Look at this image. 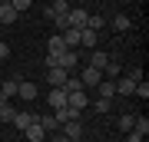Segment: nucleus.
<instances>
[{
	"mask_svg": "<svg viewBox=\"0 0 149 142\" xmlns=\"http://www.w3.org/2000/svg\"><path fill=\"white\" fill-rule=\"evenodd\" d=\"M60 132H63L70 142H80V139H83V122H80V119H70V122L60 126Z\"/></svg>",
	"mask_w": 149,
	"mask_h": 142,
	"instance_id": "f257e3e1",
	"label": "nucleus"
},
{
	"mask_svg": "<svg viewBox=\"0 0 149 142\" xmlns=\"http://www.w3.org/2000/svg\"><path fill=\"white\" fill-rule=\"evenodd\" d=\"M70 10H73V7H70L66 0H53V3H50L47 10H43V17H47V20H56V17H66Z\"/></svg>",
	"mask_w": 149,
	"mask_h": 142,
	"instance_id": "f03ea898",
	"label": "nucleus"
},
{
	"mask_svg": "<svg viewBox=\"0 0 149 142\" xmlns=\"http://www.w3.org/2000/svg\"><path fill=\"white\" fill-rule=\"evenodd\" d=\"M100 79H103V73H100V69H96V66H90V63L83 66V73H80V83H83V89H86V86H90V89H93V86L100 83Z\"/></svg>",
	"mask_w": 149,
	"mask_h": 142,
	"instance_id": "7ed1b4c3",
	"label": "nucleus"
},
{
	"mask_svg": "<svg viewBox=\"0 0 149 142\" xmlns=\"http://www.w3.org/2000/svg\"><path fill=\"white\" fill-rule=\"evenodd\" d=\"M76 66H80V53H76V50H63V53H60V69L73 73Z\"/></svg>",
	"mask_w": 149,
	"mask_h": 142,
	"instance_id": "20e7f679",
	"label": "nucleus"
},
{
	"mask_svg": "<svg viewBox=\"0 0 149 142\" xmlns=\"http://www.w3.org/2000/svg\"><path fill=\"white\" fill-rule=\"evenodd\" d=\"M66 106H73V109H86L90 106V99H86V89H76V93H66Z\"/></svg>",
	"mask_w": 149,
	"mask_h": 142,
	"instance_id": "39448f33",
	"label": "nucleus"
},
{
	"mask_svg": "<svg viewBox=\"0 0 149 142\" xmlns=\"http://www.w3.org/2000/svg\"><path fill=\"white\" fill-rule=\"evenodd\" d=\"M93 89L100 93V99H113V96H116V79H100Z\"/></svg>",
	"mask_w": 149,
	"mask_h": 142,
	"instance_id": "423d86ee",
	"label": "nucleus"
},
{
	"mask_svg": "<svg viewBox=\"0 0 149 142\" xmlns=\"http://www.w3.org/2000/svg\"><path fill=\"white\" fill-rule=\"evenodd\" d=\"M66 69H60V66H53V69H47V79H50V86L53 89H63V83H66Z\"/></svg>",
	"mask_w": 149,
	"mask_h": 142,
	"instance_id": "0eeeda50",
	"label": "nucleus"
},
{
	"mask_svg": "<svg viewBox=\"0 0 149 142\" xmlns=\"http://www.w3.org/2000/svg\"><path fill=\"white\" fill-rule=\"evenodd\" d=\"M23 136H27L30 142H43V139H47V132H43V126L37 122V116H33V122H30L27 129H23Z\"/></svg>",
	"mask_w": 149,
	"mask_h": 142,
	"instance_id": "6e6552de",
	"label": "nucleus"
},
{
	"mask_svg": "<svg viewBox=\"0 0 149 142\" xmlns=\"http://www.w3.org/2000/svg\"><path fill=\"white\" fill-rule=\"evenodd\" d=\"M53 116H56L60 126H63V122H70V119H80V109H73V106H60V109H53Z\"/></svg>",
	"mask_w": 149,
	"mask_h": 142,
	"instance_id": "1a4fd4ad",
	"label": "nucleus"
},
{
	"mask_svg": "<svg viewBox=\"0 0 149 142\" xmlns=\"http://www.w3.org/2000/svg\"><path fill=\"white\" fill-rule=\"evenodd\" d=\"M86 20H90V13H86V10H70V13H66V23L76 26V30H83Z\"/></svg>",
	"mask_w": 149,
	"mask_h": 142,
	"instance_id": "9d476101",
	"label": "nucleus"
},
{
	"mask_svg": "<svg viewBox=\"0 0 149 142\" xmlns=\"http://www.w3.org/2000/svg\"><path fill=\"white\" fill-rule=\"evenodd\" d=\"M0 99H3V103L17 99V83H13V79H0Z\"/></svg>",
	"mask_w": 149,
	"mask_h": 142,
	"instance_id": "9b49d317",
	"label": "nucleus"
},
{
	"mask_svg": "<svg viewBox=\"0 0 149 142\" xmlns=\"http://www.w3.org/2000/svg\"><path fill=\"white\" fill-rule=\"evenodd\" d=\"M60 37H63L66 50H76V46H80V30H76V26H66V30L60 33Z\"/></svg>",
	"mask_w": 149,
	"mask_h": 142,
	"instance_id": "f8f14e48",
	"label": "nucleus"
},
{
	"mask_svg": "<svg viewBox=\"0 0 149 142\" xmlns=\"http://www.w3.org/2000/svg\"><path fill=\"white\" fill-rule=\"evenodd\" d=\"M96 43H100V33H96V30H90V26H83V30H80V46H96Z\"/></svg>",
	"mask_w": 149,
	"mask_h": 142,
	"instance_id": "ddd939ff",
	"label": "nucleus"
},
{
	"mask_svg": "<svg viewBox=\"0 0 149 142\" xmlns=\"http://www.w3.org/2000/svg\"><path fill=\"white\" fill-rule=\"evenodd\" d=\"M17 20H20V13L10 3H0V23H17Z\"/></svg>",
	"mask_w": 149,
	"mask_h": 142,
	"instance_id": "4468645a",
	"label": "nucleus"
},
{
	"mask_svg": "<svg viewBox=\"0 0 149 142\" xmlns=\"http://www.w3.org/2000/svg\"><path fill=\"white\" fill-rule=\"evenodd\" d=\"M106 63H109V53H103V50H93V53H90V66H96L100 73H103Z\"/></svg>",
	"mask_w": 149,
	"mask_h": 142,
	"instance_id": "2eb2a0df",
	"label": "nucleus"
},
{
	"mask_svg": "<svg viewBox=\"0 0 149 142\" xmlns=\"http://www.w3.org/2000/svg\"><path fill=\"white\" fill-rule=\"evenodd\" d=\"M17 96L20 99H37V86L33 83H17Z\"/></svg>",
	"mask_w": 149,
	"mask_h": 142,
	"instance_id": "dca6fc26",
	"label": "nucleus"
},
{
	"mask_svg": "<svg viewBox=\"0 0 149 142\" xmlns=\"http://www.w3.org/2000/svg\"><path fill=\"white\" fill-rule=\"evenodd\" d=\"M10 122H13V126L23 132V129H27L30 122H33V112H13V119H10Z\"/></svg>",
	"mask_w": 149,
	"mask_h": 142,
	"instance_id": "f3484780",
	"label": "nucleus"
},
{
	"mask_svg": "<svg viewBox=\"0 0 149 142\" xmlns=\"http://www.w3.org/2000/svg\"><path fill=\"white\" fill-rule=\"evenodd\" d=\"M66 50V43H63V37L60 33H53V37L47 40V53H63Z\"/></svg>",
	"mask_w": 149,
	"mask_h": 142,
	"instance_id": "a211bd4d",
	"label": "nucleus"
},
{
	"mask_svg": "<svg viewBox=\"0 0 149 142\" xmlns=\"http://www.w3.org/2000/svg\"><path fill=\"white\" fill-rule=\"evenodd\" d=\"M37 122L43 126V132H60V122H56V116H37Z\"/></svg>",
	"mask_w": 149,
	"mask_h": 142,
	"instance_id": "6ab92c4d",
	"label": "nucleus"
},
{
	"mask_svg": "<svg viewBox=\"0 0 149 142\" xmlns=\"http://www.w3.org/2000/svg\"><path fill=\"white\" fill-rule=\"evenodd\" d=\"M109 23H113V30H119V33H123V30H129V26H133V20H129L126 13H116V17H113Z\"/></svg>",
	"mask_w": 149,
	"mask_h": 142,
	"instance_id": "aec40b11",
	"label": "nucleus"
},
{
	"mask_svg": "<svg viewBox=\"0 0 149 142\" xmlns=\"http://www.w3.org/2000/svg\"><path fill=\"white\" fill-rule=\"evenodd\" d=\"M133 122H136V116H133V112H123V116H119V122H116V129H119V132H133Z\"/></svg>",
	"mask_w": 149,
	"mask_h": 142,
	"instance_id": "412c9836",
	"label": "nucleus"
},
{
	"mask_svg": "<svg viewBox=\"0 0 149 142\" xmlns=\"http://www.w3.org/2000/svg\"><path fill=\"white\" fill-rule=\"evenodd\" d=\"M103 73H106L109 79H119V76H123V66L116 63V60H109V63H106V66H103Z\"/></svg>",
	"mask_w": 149,
	"mask_h": 142,
	"instance_id": "4be33fe9",
	"label": "nucleus"
},
{
	"mask_svg": "<svg viewBox=\"0 0 149 142\" xmlns=\"http://www.w3.org/2000/svg\"><path fill=\"white\" fill-rule=\"evenodd\" d=\"M50 106H53V109L66 106V89H53V93H50Z\"/></svg>",
	"mask_w": 149,
	"mask_h": 142,
	"instance_id": "5701e85b",
	"label": "nucleus"
},
{
	"mask_svg": "<svg viewBox=\"0 0 149 142\" xmlns=\"http://www.w3.org/2000/svg\"><path fill=\"white\" fill-rule=\"evenodd\" d=\"M133 132H139V136L146 139V136H149V119H146V116H136V122H133Z\"/></svg>",
	"mask_w": 149,
	"mask_h": 142,
	"instance_id": "b1692460",
	"label": "nucleus"
},
{
	"mask_svg": "<svg viewBox=\"0 0 149 142\" xmlns=\"http://www.w3.org/2000/svg\"><path fill=\"white\" fill-rule=\"evenodd\" d=\"M13 112H17V109H13L10 103H3V99H0V122H10V119H13Z\"/></svg>",
	"mask_w": 149,
	"mask_h": 142,
	"instance_id": "393cba45",
	"label": "nucleus"
},
{
	"mask_svg": "<svg viewBox=\"0 0 149 142\" xmlns=\"http://www.w3.org/2000/svg\"><path fill=\"white\" fill-rule=\"evenodd\" d=\"M63 89H66V93H76V89H83V83H80V76H66V83H63Z\"/></svg>",
	"mask_w": 149,
	"mask_h": 142,
	"instance_id": "a878e982",
	"label": "nucleus"
},
{
	"mask_svg": "<svg viewBox=\"0 0 149 142\" xmlns=\"http://www.w3.org/2000/svg\"><path fill=\"white\" fill-rule=\"evenodd\" d=\"M86 26H90V30H96V33H100L103 26H106V17H90V20H86Z\"/></svg>",
	"mask_w": 149,
	"mask_h": 142,
	"instance_id": "bb28decb",
	"label": "nucleus"
},
{
	"mask_svg": "<svg viewBox=\"0 0 149 142\" xmlns=\"http://www.w3.org/2000/svg\"><path fill=\"white\" fill-rule=\"evenodd\" d=\"M136 99H149V83H146V79H143V83H136Z\"/></svg>",
	"mask_w": 149,
	"mask_h": 142,
	"instance_id": "cd10ccee",
	"label": "nucleus"
},
{
	"mask_svg": "<svg viewBox=\"0 0 149 142\" xmlns=\"http://www.w3.org/2000/svg\"><path fill=\"white\" fill-rule=\"evenodd\" d=\"M10 7H13L17 13H23V10H30V7H33V0H10Z\"/></svg>",
	"mask_w": 149,
	"mask_h": 142,
	"instance_id": "c85d7f7f",
	"label": "nucleus"
},
{
	"mask_svg": "<svg viewBox=\"0 0 149 142\" xmlns=\"http://www.w3.org/2000/svg\"><path fill=\"white\" fill-rule=\"evenodd\" d=\"M109 106H113L109 99H93V109L96 112H109Z\"/></svg>",
	"mask_w": 149,
	"mask_h": 142,
	"instance_id": "c756f323",
	"label": "nucleus"
},
{
	"mask_svg": "<svg viewBox=\"0 0 149 142\" xmlns=\"http://www.w3.org/2000/svg\"><path fill=\"white\" fill-rule=\"evenodd\" d=\"M0 60H10V46L7 43H0Z\"/></svg>",
	"mask_w": 149,
	"mask_h": 142,
	"instance_id": "7c9ffc66",
	"label": "nucleus"
},
{
	"mask_svg": "<svg viewBox=\"0 0 149 142\" xmlns=\"http://www.w3.org/2000/svg\"><path fill=\"white\" fill-rule=\"evenodd\" d=\"M126 136H129L126 142H143V136H139V132H126Z\"/></svg>",
	"mask_w": 149,
	"mask_h": 142,
	"instance_id": "2f4dec72",
	"label": "nucleus"
},
{
	"mask_svg": "<svg viewBox=\"0 0 149 142\" xmlns=\"http://www.w3.org/2000/svg\"><path fill=\"white\" fill-rule=\"evenodd\" d=\"M50 142H70V139L63 136V132H53V139H50Z\"/></svg>",
	"mask_w": 149,
	"mask_h": 142,
	"instance_id": "473e14b6",
	"label": "nucleus"
},
{
	"mask_svg": "<svg viewBox=\"0 0 149 142\" xmlns=\"http://www.w3.org/2000/svg\"><path fill=\"white\" fill-rule=\"evenodd\" d=\"M0 3H10V0H0Z\"/></svg>",
	"mask_w": 149,
	"mask_h": 142,
	"instance_id": "72a5a7b5",
	"label": "nucleus"
}]
</instances>
